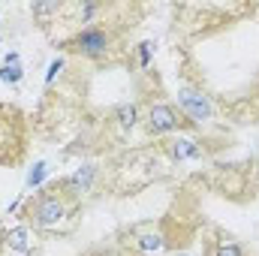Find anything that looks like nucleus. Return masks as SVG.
<instances>
[{
  "mask_svg": "<svg viewBox=\"0 0 259 256\" xmlns=\"http://www.w3.org/2000/svg\"><path fill=\"white\" fill-rule=\"evenodd\" d=\"M66 214H69V202L61 193L52 190H42L36 199H30V205L24 211V217L33 229H58Z\"/></svg>",
  "mask_w": 259,
  "mask_h": 256,
  "instance_id": "nucleus-1",
  "label": "nucleus"
},
{
  "mask_svg": "<svg viewBox=\"0 0 259 256\" xmlns=\"http://www.w3.org/2000/svg\"><path fill=\"white\" fill-rule=\"evenodd\" d=\"M178 109H181V118H187L190 124L196 127H202V124H208L211 118H214V106H211V100L199 91V88H178Z\"/></svg>",
  "mask_w": 259,
  "mask_h": 256,
  "instance_id": "nucleus-2",
  "label": "nucleus"
},
{
  "mask_svg": "<svg viewBox=\"0 0 259 256\" xmlns=\"http://www.w3.org/2000/svg\"><path fill=\"white\" fill-rule=\"evenodd\" d=\"M66 49L81 55V58H94L97 61V58H106V52L112 49V36L106 30H100V27H84L66 42Z\"/></svg>",
  "mask_w": 259,
  "mask_h": 256,
  "instance_id": "nucleus-3",
  "label": "nucleus"
},
{
  "mask_svg": "<svg viewBox=\"0 0 259 256\" xmlns=\"http://www.w3.org/2000/svg\"><path fill=\"white\" fill-rule=\"evenodd\" d=\"M145 124H148V133L151 136H163V133H175L181 127V112L169 103H151L148 106V115H145Z\"/></svg>",
  "mask_w": 259,
  "mask_h": 256,
  "instance_id": "nucleus-4",
  "label": "nucleus"
},
{
  "mask_svg": "<svg viewBox=\"0 0 259 256\" xmlns=\"http://www.w3.org/2000/svg\"><path fill=\"white\" fill-rule=\"evenodd\" d=\"M94 178H97V166L94 163L78 166L72 175H66L64 181H61V196H64L66 202H75V199L88 196L91 187H94Z\"/></svg>",
  "mask_w": 259,
  "mask_h": 256,
  "instance_id": "nucleus-5",
  "label": "nucleus"
},
{
  "mask_svg": "<svg viewBox=\"0 0 259 256\" xmlns=\"http://www.w3.org/2000/svg\"><path fill=\"white\" fill-rule=\"evenodd\" d=\"M3 247L12 256H30V229L27 226H12L3 232Z\"/></svg>",
  "mask_w": 259,
  "mask_h": 256,
  "instance_id": "nucleus-6",
  "label": "nucleus"
},
{
  "mask_svg": "<svg viewBox=\"0 0 259 256\" xmlns=\"http://www.w3.org/2000/svg\"><path fill=\"white\" fill-rule=\"evenodd\" d=\"M166 247V238H163V232H154V229H148V232H139L136 235V250L145 256H154L160 253Z\"/></svg>",
  "mask_w": 259,
  "mask_h": 256,
  "instance_id": "nucleus-7",
  "label": "nucleus"
},
{
  "mask_svg": "<svg viewBox=\"0 0 259 256\" xmlns=\"http://www.w3.org/2000/svg\"><path fill=\"white\" fill-rule=\"evenodd\" d=\"M169 154H172V160H193L202 151L193 139H175V142H169Z\"/></svg>",
  "mask_w": 259,
  "mask_h": 256,
  "instance_id": "nucleus-8",
  "label": "nucleus"
},
{
  "mask_svg": "<svg viewBox=\"0 0 259 256\" xmlns=\"http://www.w3.org/2000/svg\"><path fill=\"white\" fill-rule=\"evenodd\" d=\"M115 118H118V124L124 130H133L139 124V106H136V103H121V106L115 109Z\"/></svg>",
  "mask_w": 259,
  "mask_h": 256,
  "instance_id": "nucleus-9",
  "label": "nucleus"
},
{
  "mask_svg": "<svg viewBox=\"0 0 259 256\" xmlns=\"http://www.w3.org/2000/svg\"><path fill=\"white\" fill-rule=\"evenodd\" d=\"M30 12L36 15V18H49V15H55V12H61V3H33L30 6Z\"/></svg>",
  "mask_w": 259,
  "mask_h": 256,
  "instance_id": "nucleus-10",
  "label": "nucleus"
},
{
  "mask_svg": "<svg viewBox=\"0 0 259 256\" xmlns=\"http://www.w3.org/2000/svg\"><path fill=\"white\" fill-rule=\"evenodd\" d=\"M211 256H244V250H241L238 244H232V241H220V244L211 250Z\"/></svg>",
  "mask_w": 259,
  "mask_h": 256,
  "instance_id": "nucleus-11",
  "label": "nucleus"
},
{
  "mask_svg": "<svg viewBox=\"0 0 259 256\" xmlns=\"http://www.w3.org/2000/svg\"><path fill=\"white\" fill-rule=\"evenodd\" d=\"M0 78H3V81H12V84H15V81L21 78V69H18L15 64H12V66L6 64L3 69H0Z\"/></svg>",
  "mask_w": 259,
  "mask_h": 256,
  "instance_id": "nucleus-12",
  "label": "nucleus"
},
{
  "mask_svg": "<svg viewBox=\"0 0 259 256\" xmlns=\"http://www.w3.org/2000/svg\"><path fill=\"white\" fill-rule=\"evenodd\" d=\"M42 175H46V166L39 163V166H36V172H30V178H27V184H30V187H33V184H39V181H42Z\"/></svg>",
  "mask_w": 259,
  "mask_h": 256,
  "instance_id": "nucleus-13",
  "label": "nucleus"
},
{
  "mask_svg": "<svg viewBox=\"0 0 259 256\" xmlns=\"http://www.w3.org/2000/svg\"><path fill=\"white\" fill-rule=\"evenodd\" d=\"M61 66H64V64H61V61H55V64L49 66V75H46V81H49V84H52V81H55V75H58V72H61Z\"/></svg>",
  "mask_w": 259,
  "mask_h": 256,
  "instance_id": "nucleus-14",
  "label": "nucleus"
},
{
  "mask_svg": "<svg viewBox=\"0 0 259 256\" xmlns=\"http://www.w3.org/2000/svg\"><path fill=\"white\" fill-rule=\"evenodd\" d=\"M139 58H142V66H148V61H151V42H145V46H142Z\"/></svg>",
  "mask_w": 259,
  "mask_h": 256,
  "instance_id": "nucleus-15",
  "label": "nucleus"
},
{
  "mask_svg": "<svg viewBox=\"0 0 259 256\" xmlns=\"http://www.w3.org/2000/svg\"><path fill=\"white\" fill-rule=\"evenodd\" d=\"M253 184H256V187H259V169H256V178H253Z\"/></svg>",
  "mask_w": 259,
  "mask_h": 256,
  "instance_id": "nucleus-16",
  "label": "nucleus"
},
{
  "mask_svg": "<svg viewBox=\"0 0 259 256\" xmlns=\"http://www.w3.org/2000/svg\"><path fill=\"white\" fill-rule=\"evenodd\" d=\"M175 256H190V253H175Z\"/></svg>",
  "mask_w": 259,
  "mask_h": 256,
  "instance_id": "nucleus-17",
  "label": "nucleus"
}]
</instances>
